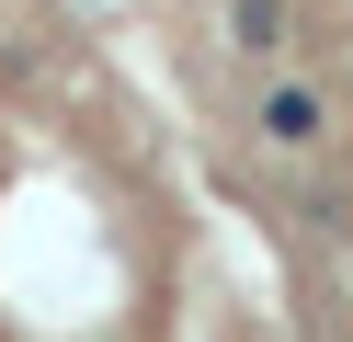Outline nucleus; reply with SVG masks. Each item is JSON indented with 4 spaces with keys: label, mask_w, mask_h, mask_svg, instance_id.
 I'll return each instance as SVG.
<instances>
[{
    "label": "nucleus",
    "mask_w": 353,
    "mask_h": 342,
    "mask_svg": "<svg viewBox=\"0 0 353 342\" xmlns=\"http://www.w3.org/2000/svg\"><path fill=\"white\" fill-rule=\"evenodd\" d=\"M262 137L274 149H307L319 137V91H262Z\"/></svg>",
    "instance_id": "f257e3e1"
},
{
    "label": "nucleus",
    "mask_w": 353,
    "mask_h": 342,
    "mask_svg": "<svg viewBox=\"0 0 353 342\" xmlns=\"http://www.w3.org/2000/svg\"><path fill=\"white\" fill-rule=\"evenodd\" d=\"M239 46H285V0H239Z\"/></svg>",
    "instance_id": "f03ea898"
}]
</instances>
